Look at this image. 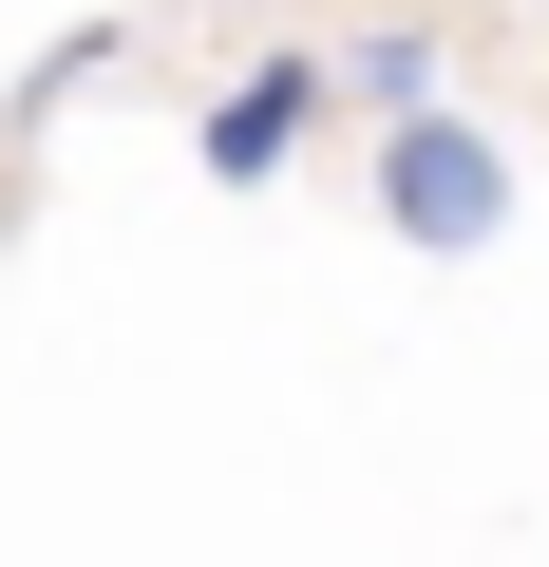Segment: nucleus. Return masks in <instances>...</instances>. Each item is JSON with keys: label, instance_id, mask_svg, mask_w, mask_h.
<instances>
[{"label": "nucleus", "instance_id": "1", "mask_svg": "<svg viewBox=\"0 0 549 567\" xmlns=\"http://www.w3.org/2000/svg\"><path fill=\"white\" fill-rule=\"evenodd\" d=\"M379 227L417 246V265H474V246H511V133L492 114H398L379 133Z\"/></svg>", "mask_w": 549, "mask_h": 567}, {"label": "nucleus", "instance_id": "2", "mask_svg": "<svg viewBox=\"0 0 549 567\" xmlns=\"http://www.w3.org/2000/svg\"><path fill=\"white\" fill-rule=\"evenodd\" d=\"M323 114H342V95H323V58H246V76L190 114V152H209V189H265V171H285Z\"/></svg>", "mask_w": 549, "mask_h": 567}, {"label": "nucleus", "instance_id": "3", "mask_svg": "<svg viewBox=\"0 0 549 567\" xmlns=\"http://www.w3.org/2000/svg\"><path fill=\"white\" fill-rule=\"evenodd\" d=\"M323 95L398 133V114H436V39H417V20H379V39H342V58H323Z\"/></svg>", "mask_w": 549, "mask_h": 567}]
</instances>
